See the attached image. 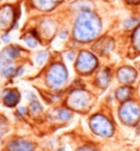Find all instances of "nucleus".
Here are the masks:
<instances>
[{
    "mask_svg": "<svg viewBox=\"0 0 140 151\" xmlns=\"http://www.w3.org/2000/svg\"><path fill=\"white\" fill-rule=\"evenodd\" d=\"M137 40H138V46L140 47V31L139 33H138V35H137Z\"/></svg>",
    "mask_w": 140,
    "mask_h": 151,
    "instance_id": "obj_2",
    "label": "nucleus"
},
{
    "mask_svg": "<svg viewBox=\"0 0 140 151\" xmlns=\"http://www.w3.org/2000/svg\"><path fill=\"white\" fill-rule=\"evenodd\" d=\"M140 110L135 103H127L121 109V118L125 124L135 125L139 121Z\"/></svg>",
    "mask_w": 140,
    "mask_h": 151,
    "instance_id": "obj_1",
    "label": "nucleus"
}]
</instances>
